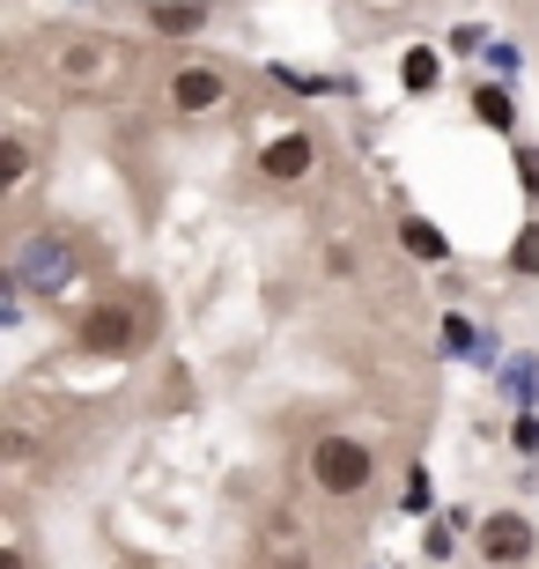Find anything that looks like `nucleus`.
Returning <instances> with one entry per match:
<instances>
[{"label": "nucleus", "instance_id": "1a4fd4ad", "mask_svg": "<svg viewBox=\"0 0 539 569\" xmlns=\"http://www.w3.org/2000/svg\"><path fill=\"white\" fill-rule=\"evenodd\" d=\"M399 82H407V97H429V89L443 82V60H436L429 44H415V52L399 60Z\"/></svg>", "mask_w": 539, "mask_h": 569}, {"label": "nucleus", "instance_id": "39448f33", "mask_svg": "<svg viewBox=\"0 0 539 569\" xmlns=\"http://www.w3.org/2000/svg\"><path fill=\"white\" fill-rule=\"evenodd\" d=\"M259 170L281 178V186H296V178H311V170H318V141H311V133H273V141L259 148Z\"/></svg>", "mask_w": 539, "mask_h": 569}, {"label": "nucleus", "instance_id": "9b49d317", "mask_svg": "<svg viewBox=\"0 0 539 569\" xmlns=\"http://www.w3.org/2000/svg\"><path fill=\"white\" fill-rule=\"evenodd\" d=\"M473 111H480V119H488L496 133L518 127V104H510V89H473Z\"/></svg>", "mask_w": 539, "mask_h": 569}, {"label": "nucleus", "instance_id": "20e7f679", "mask_svg": "<svg viewBox=\"0 0 539 569\" xmlns=\"http://www.w3.org/2000/svg\"><path fill=\"white\" fill-rule=\"evenodd\" d=\"M229 97V74L222 67H208V60H192V67H178V74H170V111H214Z\"/></svg>", "mask_w": 539, "mask_h": 569}, {"label": "nucleus", "instance_id": "0eeeda50", "mask_svg": "<svg viewBox=\"0 0 539 569\" xmlns=\"http://www.w3.org/2000/svg\"><path fill=\"white\" fill-rule=\"evenodd\" d=\"M119 67V52H111L104 38H67L60 44V74L67 82H97V74H111Z\"/></svg>", "mask_w": 539, "mask_h": 569}, {"label": "nucleus", "instance_id": "7ed1b4c3", "mask_svg": "<svg viewBox=\"0 0 539 569\" xmlns=\"http://www.w3.org/2000/svg\"><path fill=\"white\" fill-rule=\"evenodd\" d=\"M539 555V526L525 510H488L480 518V562L488 569H525Z\"/></svg>", "mask_w": 539, "mask_h": 569}, {"label": "nucleus", "instance_id": "423d86ee", "mask_svg": "<svg viewBox=\"0 0 539 569\" xmlns=\"http://www.w3.org/2000/svg\"><path fill=\"white\" fill-rule=\"evenodd\" d=\"M22 281H30L38 296H60L67 281H74V259H67V244L38 237V244H30V259H22Z\"/></svg>", "mask_w": 539, "mask_h": 569}, {"label": "nucleus", "instance_id": "2eb2a0df", "mask_svg": "<svg viewBox=\"0 0 539 569\" xmlns=\"http://www.w3.org/2000/svg\"><path fill=\"white\" fill-rule=\"evenodd\" d=\"M518 186L539 192V148H518Z\"/></svg>", "mask_w": 539, "mask_h": 569}, {"label": "nucleus", "instance_id": "4468645a", "mask_svg": "<svg viewBox=\"0 0 539 569\" xmlns=\"http://www.w3.org/2000/svg\"><path fill=\"white\" fill-rule=\"evenodd\" d=\"M510 443H518L525 459H539V415H518V429H510Z\"/></svg>", "mask_w": 539, "mask_h": 569}, {"label": "nucleus", "instance_id": "f03ea898", "mask_svg": "<svg viewBox=\"0 0 539 569\" xmlns=\"http://www.w3.org/2000/svg\"><path fill=\"white\" fill-rule=\"evenodd\" d=\"M148 333V318L126 303V296H104V303H89L82 326H74V340H82V356H133Z\"/></svg>", "mask_w": 539, "mask_h": 569}, {"label": "nucleus", "instance_id": "6e6552de", "mask_svg": "<svg viewBox=\"0 0 539 569\" xmlns=\"http://www.w3.org/2000/svg\"><path fill=\"white\" fill-rule=\"evenodd\" d=\"M399 244H407L421 267H443V259H451V237L436 230V222H421V214H407V222H399Z\"/></svg>", "mask_w": 539, "mask_h": 569}, {"label": "nucleus", "instance_id": "9d476101", "mask_svg": "<svg viewBox=\"0 0 539 569\" xmlns=\"http://www.w3.org/2000/svg\"><path fill=\"white\" fill-rule=\"evenodd\" d=\"M148 16H156V30H178V38H192V30L208 22V8H200V0H156Z\"/></svg>", "mask_w": 539, "mask_h": 569}, {"label": "nucleus", "instance_id": "ddd939ff", "mask_svg": "<svg viewBox=\"0 0 539 569\" xmlns=\"http://www.w3.org/2000/svg\"><path fill=\"white\" fill-rule=\"evenodd\" d=\"M22 178H30V141H22V133H8V156H0V186L16 192Z\"/></svg>", "mask_w": 539, "mask_h": 569}, {"label": "nucleus", "instance_id": "f8f14e48", "mask_svg": "<svg viewBox=\"0 0 539 569\" xmlns=\"http://www.w3.org/2000/svg\"><path fill=\"white\" fill-rule=\"evenodd\" d=\"M510 274H532L539 281V222H525L518 244H510Z\"/></svg>", "mask_w": 539, "mask_h": 569}, {"label": "nucleus", "instance_id": "f257e3e1", "mask_svg": "<svg viewBox=\"0 0 539 569\" xmlns=\"http://www.w3.org/2000/svg\"><path fill=\"white\" fill-rule=\"evenodd\" d=\"M370 473H377L370 443L348 437V429H326V437L311 443V488H318V496H362Z\"/></svg>", "mask_w": 539, "mask_h": 569}, {"label": "nucleus", "instance_id": "dca6fc26", "mask_svg": "<svg viewBox=\"0 0 539 569\" xmlns=\"http://www.w3.org/2000/svg\"><path fill=\"white\" fill-rule=\"evenodd\" d=\"M0 569H30V555H22V548H0Z\"/></svg>", "mask_w": 539, "mask_h": 569}]
</instances>
